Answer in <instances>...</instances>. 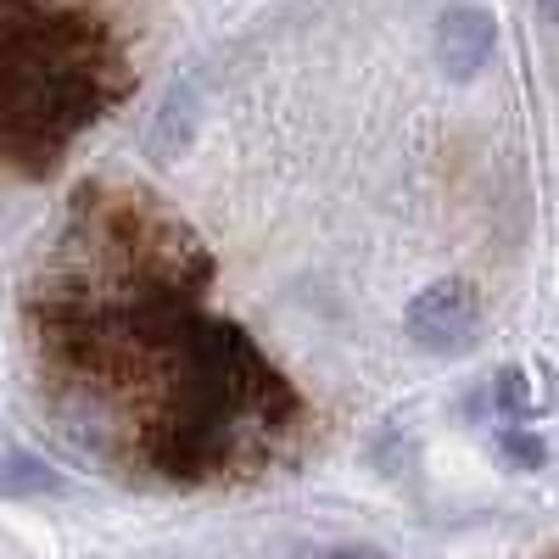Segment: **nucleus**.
I'll return each mask as SVG.
<instances>
[{"mask_svg":"<svg viewBox=\"0 0 559 559\" xmlns=\"http://www.w3.org/2000/svg\"><path fill=\"white\" fill-rule=\"evenodd\" d=\"M431 51H437V68H442L448 84L481 79L492 68V57H498V17L487 7H448L437 17Z\"/></svg>","mask_w":559,"mask_h":559,"instance_id":"nucleus-4","label":"nucleus"},{"mask_svg":"<svg viewBox=\"0 0 559 559\" xmlns=\"http://www.w3.org/2000/svg\"><path fill=\"white\" fill-rule=\"evenodd\" d=\"M487 397H492V408L509 419V426L537 414V397H532V381H526V369H521V364H503L498 376H492V386H487Z\"/></svg>","mask_w":559,"mask_h":559,"instance_id":"nucleus-7","label":"nucleus"},{"mask_svg":"<svg viewBox=\"0 0 559 559\" xmlns=\"http://www.w3.org/2000/svg\"><path fill=\"white\" fill-rule=\"evenodd\" d=\"M197 123H202V96H197V84H191V79L168 84V96L157 102V112H152V123H146V157H152L157 168H174L185 152H191Z\"/></svg>","mask_w":559,"mask_h":559,"instance_id":"nucleus-5","label":"nucleus"},{"mask_svg":"<svg viewBox=\"0 0 559 559\" xmlns=\"http://www.w3.org/2000/svg\"><path fill=\"white\" fill-rule=\"evenodd\" d=\"M319 559H392V554L376 548V543H336V548H324Z\"/></svg>","mask_w":559,"mask_h":559,"instance_id":"nucleus-9","label":"nucleus"},{"mask_svg":"<svg viewBox=\"0 0 559 559\" xmlns=\"http://www.w3.org/2000/svg\"><path fill=\"white\" fill-rule=\"evenodd\" d=\"M129 96V62L90 12L0 7V163L51 179L73 134Z\"/></svg>","mask_w":559,"mask_h":559,"instance_id":"nucleus-2","label":"nucleus"},{"mask_svg":"<svg viewBox=\"0 0 559 559\" xmlns=\"http://www.w3.org/2000/svg\"><path fill=\"white\" fill-rule=\"evenodd\" d=\"M403 331L419 353L431 358H464L476 353L481 331H487V308H481V292L459 274H442L431 286H419L403 308Z\"/></svg>","mask_w":559,"mask_h":559,"instance_id":"nucleus-3","label":"nucleus"},{"mask_svg":"<svg viewBox=\"0 0 559 559\" xmlns=\"http://www.w3.org/2000/svg\"><path fill=\"white\" fill-rule=\"evenodd\" d=\"M68 476L28 448H0V498H62Z\"/></svg>","mask_w":559,"mask_h":559,"instance_id":"nucleus-6","label":"nucleus"},{"mask_svg":"<svg viewBox=\"0 0 559 559\" xmlns=\"http://www.w3.org/2000/svg\"><path fill=\"white\" fill-rule=\"evenodd\" d=\"M498 453H503V464H515V471H543L548 464V442L532 437L526 426H503L498 431Z\"/></svg>","mask_w":559,"mask_h":559,"instance_id":"nucleus-8","label":"nucleus"},{"mask_svg":"<svg viewBox=\"0 0 559 559\" xmlns=\"http://www.w3.org/2000/svg\"><path fill=\"white\" fill-rule=\"evenodd\" d=\"M163 364L168 392L140 431V459L174 487L229 476L247 442L280 437L302 414L297 386L236 319L191 313Z\"/></svg>","mask_w":559,"mask_h":559,"instance_id":"nucleus-1","label":"nucleus"},{"mask_svg":"<svg viewBox=\"0 0 559 559\" xmlns=\"http://www.w3.org/2000/svg\"><path fill=\"white\" fill-rule=\"evenodd\" d=\"M537 17L543 23H559V0H537Z\"/></svg>","mask_w":559,"mask_h":559,"instance_id":"nucleus-10","label":"nucleus"}]
</instances>
